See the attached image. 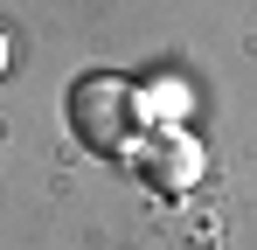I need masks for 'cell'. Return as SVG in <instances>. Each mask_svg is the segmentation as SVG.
I'll return each mask as SVG.
<instances>
[{
    "label": "cell",
    "mask_w": 257,
    "mask_h": 250,
    "mask_svg": "<svg viewBox=\"0 0 257 250\" xmlns=\"http://www.w3.org/2000/svg\"><path fill=\"white\" fill-rule=\"evenodd\" d=\"M132 118H139V97H132L125 77H77L70 83V132L84 139L90 153H118L132 139Z\"/></svg>",
    "instance_id": "6da1fadb"
},
{
    "label": "cell",
    "mask_w": 257,
    "mask_h": 250,
    "mask_svg": "<svg viewBox=\"0 0 257 250\" xmlns=\"http://www.w3.org/2000/svg\"><path fill=\"white\" fill-rule=\"evenodd\" d=\"M195 174H202V153H195V139H153L146 146V181L153 188H167V195H181V188H195Z\"/></svg>",
    "instance_id": "7a4b0ae2"
},
{
    "label": "cell",
    "mask_w": 257,
    "mask_h": 250,
    "mask_svg": "<svg viewBox=\"0 0 257 250\" xmlns=\"http://www.w3.org/2000/svg\"><path fill=\"white\" fill-rule=\"evenodd\" d=\"M146 97H153V104H139V111H153V118H181V111H188V90H181V83H153Z\"/></svg>",
    "instance_id": "3957f363"
},
{
    "label": "cell",
    "mask_w": 257,
    "mask_h": 250,
    "mask_svg": "<svg viewBox=\"0 0 257 250\" xmlns=\"http://www.w3.org/2000/svg\"><path fill=\"white\" fill-rule=\"evenodd\" d=\"M0 63H7V35H0Z\"/></svg>",
    "instance_id": "277c9868"
}]
</instances>
